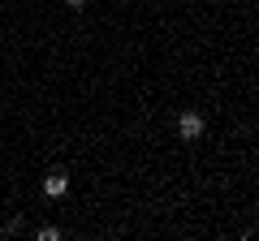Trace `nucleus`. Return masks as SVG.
<instances>
[{
    "instance_id": "f257e3e1",
    "label": "nucleus",
    "mask_w": 259,
    "mask_h": 241,
    "mask_svg": "<svg viewBox=\"0 0 259 241\" xmlns=\"http://www.w3.org/2000/svg\"><path fill=\"white\" fill-rule=\"evenodd\" d=\"M177 134H182V142H199L203 138V116H199V112H182Z\"/></svg>"
},
{
    "instance_id": "f03ea898",
    "label": "nucleus",
    "mask_w": 259,
    "mask_h": 241,
    "mask_svg": "<svg viewBox=\"0 0 259 241\" xmlns=\"http://www.w3.org/2000/svg\"><path fill=\"white\" fill-rule=\"evenodd\" d=\"M65 190H69V176H65V172H48L44 176V194L48 198H61Z\"/></svg>"
},
{
    "instance_id": "7ed1b4c3",
    "label": "nucleus",
    "mask_w": 259,
    "mask_h": 241,
    "mask_svg": "<svg viewBox=\"0 0 259 241\" xmlns=\"http://www.w3.org/2000/svg\"><path fill=\"white\" fill-rule=\"evenodd\" d=\"M65 5H69V9H87V0H65Z\"/></svg>"
}]
</instances>
